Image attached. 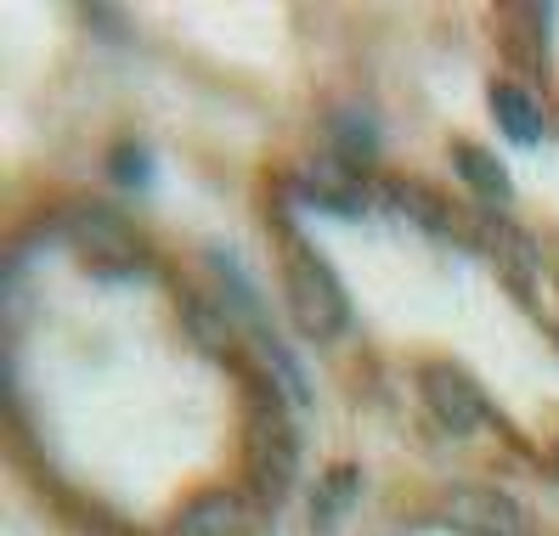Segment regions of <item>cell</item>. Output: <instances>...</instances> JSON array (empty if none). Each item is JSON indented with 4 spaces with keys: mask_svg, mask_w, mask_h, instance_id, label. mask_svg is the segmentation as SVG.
<instances>
[{
    "mask_svg": "<svg viewBox=\"0 0 559 536\" xmlns=\"http://www.w3.org/2000/svg\"><path fill=\"white\" fill-rule=\"evenodd\" d=\"M243 468L260 502L288 497L294 475H300V434L288 418V395H277V384H249V407H243Z\"/></svg>",
    "mask_w": 559,
    "mask_h": 536,
    "instance_id": "cell-1",
    "label": "cell"
},
{
    "mask_svg": "<svg viewBox=\"0 0 559 536\" xmlns=\"http://www.w3.org/2000/svg\"><path fill=\"white\" fill-rule=\"evenodd\" d=\"M283 299H288V317L294 327L306 333V340H334V333H345L350 322V294L340 283V272L322 260L317 243H306L294 226H283Z\"/></svg>",
    "mask_w": 559,
    "mask_h": 536,
    "instance_id": "cell-2",
    "label": "cell"
},
{
    "mask_svg": "<svg viewBox=\"0 0 559 536\" xmlns=\"http://www.w3.org/2000/svg\"><path fill=\"white\" fill-rule=\"evenodd\" d=\"M62 238L74 243V254L96 277H136L147 265V249L136 238V226L108 204H74L69 215H62Z\"/></svg>",
    "mask_w": 559,
    "mask_h": 536,
    "instance_id": "cell-3",
    "label": "cell"
},
{
    "mask_svg": "<svg viewBox=\"0 0 559 536\" xmlns=\"http://www.w3.org/2000/svg\"><path fill=\"white\" fill-rule=\"evenodd\" d=\"M441 520L464 536H543V525L532 520L520 497L498 491V486H457L441 497Z\"/></svg>",
    "mask_w": 559,
    "mask_h": 536,
    "instance_id": "cell-4",
    "label": "cell"
},
{
    "mask_svg": "<svg viewBox=\"0 0 559 536\" xmlns=\"http://www.w3.org/2000/svg\"><path fill=\"white\" fill-rule=\"evenodd\" d=\"M418 395H424V407H430V418L447 434H457V441L486 424V395L457 361H424L418 367Z\"/></svg>",
    "mask_w": 559,
    "mask_h": 536,
    "instance_id": "cell-5",
    "label": "cell"
},
{
    "mask_svg": "<svg viewBox=\"0 0 559 536\" xmlns=\"http://www.w3.org/2000/svg\"><path fill=\"white\" fill-rule=\"evenodd\" d=\"M294 192L317 210H334V215H361V204H368V181L340 153H317V158L294 164Z\"/></svg>",
    "mask_w": 559,
    "mask_h": 536,
    "instance_id": "cell-6",
    "label": "cell"
},
{
    "mask_svg": "<svg viewBox=\"0 0 559 536\" xmlns=\"http://www.w3.org/2000/svg\"><path fill=\"white\" fill-rule=\"evenodd\" d=\"M254 525H260V509L243 491L210 486L181 502V514L170 520V536H254Z\"/></svg>",
    "mask_w": 559,
    "mask_h": 536,
    "instance_id": "cell-7",
    "label": "cell"
},
{
    "mask_svg": "<svg viewBox=\"0 0 559 536\" xmlns=\"http://www.w3.org/2000/svg\"><path fill=\"white\" fill-rule=\"evenodd\" d=\"M452 170H457V181H464L486 210H509V204H514L509 170L498 164V153H486L480 142H457V147H452Z\"/></svg>",
    "mask_w": 559,
    "mask_h": 536,
    "instance_id": "cell-8",
    "label": "cell"
},
{
    "mask_svg": "<svg viewBox=\"0 0 559 536\" xmlns=\"http://www.w3.org/2000/svg\"><path fill=\"white\" fill-rule=\"evenodd\" d=\"M491 114H498L503 136H509L514 147H537V142H543V103H537L525 85H514V80L491 85Z\"/></svg>",
    "mask_w": 559,
    "mask_h": 536,
    "instance_id": "cell-9",
    "label": "cell"
},
{
    "mask_svg": "<svg viewBox=\"0 0 559 536\" xmlns=\"http://www.w3.org/2000/svg\"><path fill=\"white\" fill-rule=\"evenodd\" d=\"M356 497H361V475L340 463L334 475H322V480H317V497H311V525H317V531H340V525H345V514L356 509Z\"/></svg>",
    "mask_w": 559,
    "mask_h": 536,
    "instance_id": "cell-10",
    "label": "cell"
},
{
    "mask_svg": "<svg viewBox=\"0 0 559 536\" xmlns=\"http://www.w3.org/2000/svg\"><path fill=\"white\" fill-rule=\"evenodd\" d=\"M491 254H498V265L509 272V283H514L520 294H532V283H537V272H543V254H537V243L525 238L520 226H498V238H491Z\"/></svg>",
    "mask_w": 559,
    "mask_h": 536,
    "instance_id": "cell-11",
    "label": "cell"
},
{
    "mask_svg": "<svg viewBox=\"0 0 559 536\" xmlns=\"http://www.w3.org/2000/svg\"><path fill=\"white\" fill-rule=\"evenodd\" d=\"M328 130H334V153L350 158V164H368L379 153V124H373L368 108H340L328 119Z\"/></svg>",
    "mask_w": 559,
    "mask_h": 536,
    "instance_id": "cell-12",
    "label": "cell"
}]
</instances>
